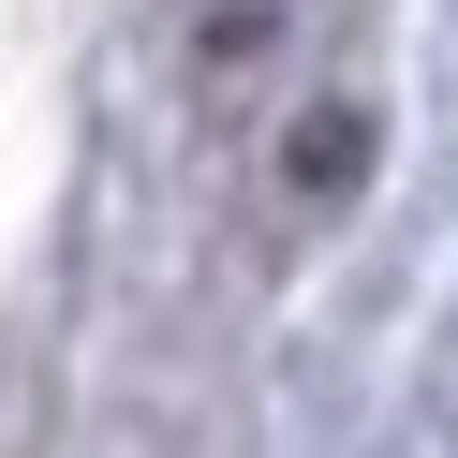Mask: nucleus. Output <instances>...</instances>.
<instances>
[{
    "mask_svg": "<svg viewBox=\"0 0 458 458\" xmlns=\"http://www.w3.org/2000/svg\"><path fill=\"white\" fill-rule=\"evenodd\" d=\"M355 163H369V133H355V119L296 133V192H355Z\"/></svg>",
    "mask_w": 458,
    "mask_h": 458,
    "instance_id": "f257e3e1",
    "label": "nucleus"
}]
</instances>
